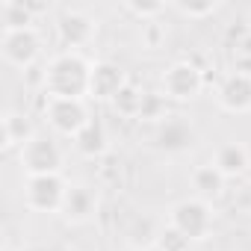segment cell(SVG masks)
<instances>
[{"label":"cell","instance_id":"1","mask_svg":"<svg viewBox=\"0 0 251 251\" xmlns=\"http://www.w3.org/2000/svg\"><path fill=\"white\" fill-rule=\"evenodd\" d=\"M45 77V92L48 98H71L83 100L92 86V65L80 53H62L56 56L48 68Z\"/></svg>","mask_w":251,"mask_h":251},{"label":"cell","instance_id":"2","mask_svg":"<svg viewBox=\"0 0 251 251\" xmlns=\"http://www.w3.org/2000/svg\"><path fill=\"white\" fill-rule=\"evenodd\" d=\"M68 186L59 175H39V177H27L24 186V201L30 210L36 213H62Z\"/></svg>","mask_w":251,"mask_h":251},{"label":"cell","instance_id":"3","mask_svg":"<svg viewBox=\"0 0 251 251\" xmlns=\"http://www.w3.org/2000/svg\"><path fill=\"white\" fill-rule=\"evenodd\" d=\"M172 227L180 230L189 242L195 239H207L213 230V213L210 204L201 198H186L172 210Z\"/></svg>","mask_w":251,"mask_h":251},{"label":"cell","instance_id":"4","mask_svg":"<svg viewBox=\"0 0 251 251\" xmlns=\"http://www.w3.org/2000/svg\"><path fill=\"white\" fill-rule=\"evenodd\" d=\"M21 166L27 172V177H39V175H59L62 166V151L53 139L48 136H33L24 148H21Z\"/></svg>","mask_w":251,"mask_h":251},{"label":"cell","instance_id":"5","mask_svg":"<svg viewBox=\"0 0 251 251\" xmlns=\"http://www.w3.org/2000/svg\"><path fill=\"white\" fill-rule=\"evenodd\" d=\"M45 115H48L50 127H53L56 133L71 136V139L92 121L89 112H86V103H83V100H71V98H48Z\"/></svg>","mask_w":251,"mask_h":251},{"label":"cell","instance_id":"6","mask_svg":"<svg viewBox=\"0 0 251 251\" xmlns=\"http://www.w3.org/2000/svg\"><path fill=\"white\" fill-rule=\"evenodd\" d=\"M0 53L15 68H33L39 59V36L33 27L27 30H3L0 36Z\"/></svg>","mask_w":251,"mask_h":251},{"label":"cell","instance_id":"7","mask_svg":"<svg viewBox=\"0 0 251 251\" xmlns=\"http://www.w3.org/2000/svg\"><path fill=\"white\" fill-rule=\"evenodd\" d=\"M204 89V74L192 62H175L163 74V92L172 100H192Z\"/></svg>","mask_w":251,"mask_h":251},{"label":"cell","instance_id":"8","mask_svg":"<svg viewBox=\"0 0 251 251\" xmlns=\"http://www.w3.org/2000/svg\"><path fill=\"white\" fill-rule=\"evenodd\" d=\"M154 139H157V148H163L169 154H180V151L195 145V127L189 124V118H183V115H166L157 124Z\"/></svg>","mask_w":251,"mask_h":251},{"label":"cell","instance_id":"9","mask_svg":"<svg viewBox=\"0 0 251 251\" xmlns=\"http://www.w3.org/2000/svg\"><path fill=\"white\" fill-rule=\"evenodd\" d=\"M127 86L124 80V71L112 62H95L92 65V86H89V95L98 98V100H115V95Z\"/></svg>","mask_w":251,"mask_h":251},{"label":"cell","instance_id":"10","mask_svg":"<svg viewBox=\"0 0 251 251\" xmlns=\"http://www.w3.org/2000/svg\"><path fill=\"white\" fill-rule=\"evenodd\" d=\"M219 103L227 112H248L251 109V74L233 71L219 89Z\"/></svg>","mask_w":251,"mask_h":251},{"label":"cell","instance_id":"11","mask_svg":"<svg viewBox=\"0 0 251 251\" xmlns=\"http://www.w3.org/2000/svg\"><path fill=\"white\" fill-rule=\"evenodd\" d=\"M33 136H36L33 121L24 112H15V109H6L3 112V118H0V145H3L6 151L15 148V145L24 148Z\"/></svg>","mask_w":251,"mask_h":251},{"label":"cell","instance_id":"12","mask_svg":"<svg viewBox=\"0 0 251 251\" xmlns=\"http://www.w3.org/2000/svg\"><path fill=\"white\" fill-rule=\"evenodd\" d=\"M160 233H163V225H160L154 216L139 213V216H133L130 225H127V245H130L133 251H148L151 245L160 242Z\"/></svg>","mask_w":251,"mask_h":251},{"label":"cell","instance_id":"13","mask_svg":"<svg viewBox=\"0 0 251 251\" xmlns=\"http://www.w3.org/2000/svg\"><path fill=\"white\" fill-rule=\"evenodd\" d=\"M56 27H59L62 45H68V48H80L95 36V21L83 12H65Z\"/></svg>","mask_w":251,"mask_h":251},{"label":"cell","instance_id":"14","mask_svg":"<svg viewBox=\"0 0 251 251\" xmlns=\"http://www.w3.org/2000/svg\"><path fill=\"white\" fill-rule=\"evenodd\" d=\"M92 213H95V195H92V189H86V186H68V195H65V204H62V216L68 222L80 225Z\"/></svg>","mask_w":251,"mask_h":251},{"label":"cell","instance_id":"15","mask_svg":"<svg viewBox=\"0 0 251 251\" xmlns=\"http://www.w3.org/2000/svg\"><path fill=\"white\" fill-rule=\"evenodd\" d=\"M213 166H216L225 177H236V175H242V172L248 169V151H245L239 142H227V145H222V148L216 151Z\"/></svg>","mask_w":251,"mask_h":251},{"label":"cell","instance_id":"16","mask_svg":"<svg viewBox=\"0 0 251 251\" xmlns=\"http://www.w3.org/2000/svg\"><path fill=\"white\" fill-rule=\"evenodd\" d=\"M225 175L213 166V163H207V166H198L195 172H192V186L198 189V195H201V201H210V198H219L222 195V189H225Z\"/></svg>","mask_w":251,"mask_h":251},{"label":"cell","instance_id":"17","mask_svg":"<svg viewBox=\"0 0 251 251\" xmlns=\"http://www.w3.org/2000/svg\"><path fill=\"white\" fill-rule=\"evenodd\" d=\"M74 148H77L83 157H89V160L103 157V154H106V133H103V127H100L98 121H89L86 127L74 136Z\"/></svg>","mask_w":251,"mask_h":251},{"label":"cell","instance_id":"18","mask_svg":"<svg viewBox=\"0 0 251 251\" xmlns=\"http://www.w3.org/2000/svg\"><path fill=\"white\" fill-rule=\"evenodd\" d=\"M0 15H3V30H27L36 18L27 6V0H6L0 6Z\"/></svg>","mask_w":251,"mask_h":251},{"label":"cell","instance_id":"19","mask_svg":"<svg viewBox=\"0 0 251 251\" xmlns=\"http://www.w3.org/2000/svg\"><path fill=\"white\" fill-rule=\"evenodd\" d=\"M142 100H145V92H139L136 86H124L118 95H115V100H112V106H115V112L118 115H130V118H139V112H142Z\"/></svg>","mask_w":251,"mask_h":251},{"label":"cell","instance_id":"20","mask_svg":"<svg viewBox=\"0 0 251 251\" xmlns=\"http://www.w3.org/2000/svg\"><path fill=\"white\" fill-rule=\"evenodd\" d=\"M124 9H127L130 15H136V18H142V24H151L166 9V3H157V0H127Z\"/></svg>","mask_w":251,"mask_h":251},{"label":"cell","instance_id":"21","mask_svg":"<svg viewBox=\"0 0 251 251\" xmlns=\"http://www.w3.org/2000/svg\"><path fill=\"white\" fill-rule=\"evenodd\" d=\"M169 112H166V95H154V92H145V100H142V112L139 118L142 121H163Z\"/></svg>","mask_w":251,"mask_h":251},{"label":"cell","instance_id":"22","mask_svg":"<svg viewBox=\"0 0 251 251\" xmlns=\"http://www.w3.org/2000/svg\"><path fill=\"white\" fill-rule=\"evenodd\" d=\"M175 9L186 18H207V15H216L219 12V3L216 0H204V3H186V0H180V3H175Z\"/></svg>","mask_w":251,"mask_h":251},{"label":"cell","instance_id":"23","mask_svg":"<svg viewBox=\"0 0 251 251\" xmlns=\"http://www.w3.org/2000/svg\"><path fill=\"white\" fill-rule=\"evenodd\" d=\"M157 248H160V251H189V239H186L180 230H175V227L169 225V227H163Z\"/></svg>","mask_w":251,"mask_h":251},{"label":"cell","instance_id":"24","mask_svg":"<svg viewBox=\"0 0 251 251\" xmlns=\"http://www.w3.org/2000/svg\"><path fill=\"white\" fill-rule=\"evenodd\" d=\"M163 36H166V33H163V27H160V24H154V21H151V24H145V45H148V48H160Z\"/></svg>","mask_w":251,"mask_h":251},{"label":"cell","instance_id":"25","mask_svg":"<svg viewBox=\"0 0 251 251\" xmlns=\"http://www.w3.org/2000/svg\"><path fill=\"white\" fill-rule=\"evenodd\" d=\"M236 53H239V56H245V59H251V33L236 45Z\"/></svg>","mask_w":251,"mask_h":251},{"label":"cell","instance_id":"26","mask_svg":"<svg viewBox=\"0 0 251 251\" xmlns=\"http://www.w3.org/2000/svg\"><path fill=\"white\" fill-rule=\"evenodd\" d=\"M3 251H15V248H9V245H6V248H3Z\"/></svg>","mask_w":251,"mask_h":251}]
</instances>
